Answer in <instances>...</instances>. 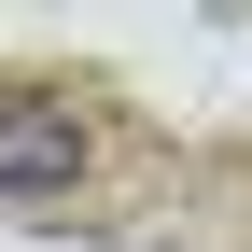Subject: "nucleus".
Wrapping results in <instances>:
<instances>
[{"label": "nucleus", "mask_w": 252, "mask_h": 252, "mask_svg": "<svg viewBox=\"0 0 252 252\" xmlns=\"http://www.w3.org/2000/svg\"><path fill=\"white\" fill-rule=\"evenodd\" d=\"M70 182H84L70 98H0V196H70Z\"/></svg>", "instance_id": "obj_1"}]
</instances>
